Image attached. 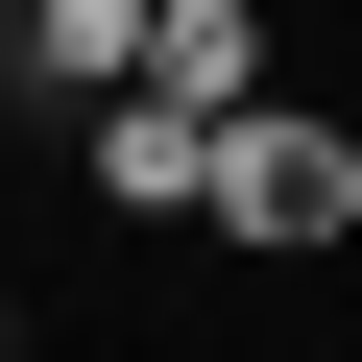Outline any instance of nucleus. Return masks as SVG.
Returning a JSON list of instances; mask_svg holds the SVG:
<instances>
[{
    "instance_id": "obj_1",
    "label": "nucleus",
    "mask_w": 362,
    "mask_h": 362,
    "mask_svg": "<svg viewBox=\"0 0 362 362\" xmlns=\"http://www.w3.org/2000/svg\"><path fill=\"white\" fill-rule=\"evenodd\" d=\"M194 242H242V266H338V242H362V145H338L314 97H242V121L194 145Z\"/></svg>"
},
{
    "instance_id": "obj_2",
    "label": "nucleus",
    "mask_w": 362,
    "mask_h": 362,
    "mask_svg": "<svg viewBox=\"0 0 362 362\" xmlns=\"http://www.w3.org/2000/svg\"><path fill=\"white\" fill-rule=\"evenodd\" d=\"M73 145H97V194H121V218H194V145H218V121H194V97H145V73H121V97H97Z\"/></svg>"
},
{
    "instance_id": "obj_3",
    "label": "nucleus",
    "mask_w": 362,
    "mask_h": 362,
    "mask_svg": "<svg viewBox=\"0 0 362 362\" xmlns=\"http://www.w3.org/2000/svg\"><path fill=\"white\" fill-rule=\"evenodd\" d=\"M145 97L242 121V97H266V0H145Z\"/></svg>"
},
{
    "instance_id": "obj_4",
    "label": "nucleus",
    "mask_w": 362,
    "mask_h": 362,
    "mask_svg": "<svg viewBox=\"0 0 362 362\" xmlns=\"http://www.w3.org/2000/svg\"><path fill=\"white\" fill-rule=\"evenodd\" d=\"M0 25H25V0H0Z\"/></svg>"
}]
</instances>
